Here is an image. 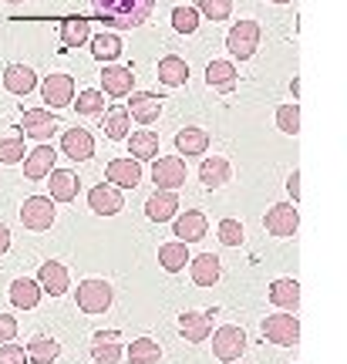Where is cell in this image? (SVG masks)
<instances>
[{"label": "cell", "instance_id": "18", "mask_svg": "<svg viewBox=\"0 0 347 364\" xmlns=\"http://www.w3.org/2000/svg\"><path fill=\"white\" fill-rule=\"evenodd\" d=\"M105 176H108V182L115 189H135L142 182V162H135V159H112Z\"/></svg>", "mask_w": 347, "mask_h": 364}, {"label": "cell", "instance_id": "37", "mask_svg": "<svg viewBox=\"0 0 347 364\" xmlns=\"http://www.w3.org/2000/svg\"><path fill=\"white\" fill-rule=\"evenodd\" d=\"M91 54H95L98 61H115L118 54H122L118 34H98V38H91Z\"/></svg>", "mask_w": 347, "mask_h": 364}, {"label": "cell", "instance_id": "15", "mask_svg": "<svg viewBox=\"0 0 347 364\" xmlns=\"http://www.w3.org/2000/svg\"><path fill=\"white\" fill-rule=\"evenodd\" d=\"M88 206L91 213H98V216H118L122 209H125V199H122V189L115 186H95L88 193Z\"/></svg>", "mask_w": 347, "mask_h": 364}, {"label": "cell", "instance_id": "34", "mask_svg": "<svg viewBox=\"0 0 347 364\" xmlns=\"http://www.w3.org/2000/svg\"><path fill=\"white\" fill-rule=\"evenodd\" d=\"M105 135L112 139V142H122V139H129V129H132V118L125 108H108L105 112Z\"/></svg>", "mask_w": 347, "mask_h": 364}, {"label": "cell", "instance_id": "31", "mask_svg": "<svg viewBox=\"0 0 347 364\" xmlns=\"http://www.w3.org/2000/svg\"><path fill=\"white\" fill-rule=\"evenodd\" d=\"M176 149H179V156H206L209 132L206 129H182L179 135H176Z\"/></svg>", "mask_w": 347, "mask_h": 364}, {"label": "cell", "instance_id": "24", "mask_svg": "<svg viewBox=\"0 0 347 364\" xmlns=\"http://www.w3.org/2000/svg\"><path fill=\"white\" fill-rule=\"evenodd\" d=\"M48 179H51V203H71V199H78V189H81V182H78L75 172L68 169H51L48 172Z\"/></svg>", "mask_w": 347, "mask_h": 364}, {"label": "cell", "instance_id": "12", "mask_svg": "<svg viewBox=\"0 0 347 364\" xmlns=\"http://www.w3.org/2000/svg\"><path fill=\"white\" fill-rule=\"evenodd\" d=\"M129 118H135V122H142V125H152V122H159V115H162V98L159 95H152V91H132L129 95Z\"/></svg>", "mask_w": 347, "mask_h": 364}, {"label": "cell", "instance_id": "47", "mask_svg": "<svg viewBox=\"0 0 347 364\" xmlns=\"http://www.w3.org/2000/svg\"><path fill=\"white\" fill-rule=\"evenodd\" d=\"M7 250H11V230H7V226L0 223V257H4Z\"/></svg>", "mask_w": 347, "mask_h": 364}, {"label": "cell", "instance_id": "6", "mask_svg": "<svg viewBox=\"0 0 347 364\" xmlns=\"http://www.w3.org/2000/svg\"><path fill=\"white\" fill-rule=\"evenodd\" d=\"M263 334L280 348H294L300 341V321L294 314H270V317H263Z\"/></svg>", "mask_w": 347, "mask_h": 364}, {"label": "cell", "instance_id": "44", "mask_svg": "<svg viewBox=\"0 0 347 364\" xmlns=\"http://www.w3.org/2000/svg\"><path fill=\"white\" fill-rule=\"evenodd\" d=\"M0 364H27V351L21 344H0Z\"/></svg>", "mask_w": 347, "mask_h": 364}, {"label": "cell", "instance_id": "3", "mask_svg": "<svg viewBox=\"0 0 347 364\" xmlns=\"http://www.w3.org/2000/svg\"><path fill=\"white\" fill-rule=\"evenodd\" d=\"M226 48H230L233 58L240 61H250L260 48V24L257 21H236L226 34Z\"/></svg>", "mask_w": 347, "mask_h": 364}, {"label": "cell", "instance_id": "8", "mask_svg": "<svg viewBox=\"0 0 347 364\" xmlns=\"http://www.w3.org/2000/svg\"><path fill=\"white\" fill-rule=\"evenodd\" d=\"M21 129L38 142H51L54 132H58V118L51 115V108H27L24 118H21Z\"/></svg>", "mask_w": 347, "mask_h": 364}, {"label": "cell", "instance_id": "45", "mask_svg": "<svg viewBox=\"0 0 347 364\" xmlns=\"http://www.w3.org/2000/svg\"><path fill=\"white\" fill-rule=\"evenodd\" d=\"M17 338V317L11 314H0V344H7V341Z\"/></svg>", "mask_w": 347, "mask_h": 364}, {"label": "cell", "instance_id": "26", "mask_svg": "<svg viewBox=\"0 0 347 364\" xmlns=\"http://www.w3.org/2000/svg\"><path fill=\"white\" fill-rule=\"evenodd\" d=\"M41 297H44V290L31 277H17L11 284V300H14V307H21V311H34L41 304Z\"/></svg>", "mask_w": 347, "mask_h": 364}, {"label": "cell", "instance_id": "11", "mask_svg": "<svg viewBox=\"0 0 347 364\" xmlns=\"http://www.w3.org/2000/svg\"><path fill=\"white\" fill-rule=\"evenodd\" d=\"M267 233L270 236H280V240H287V236L297 233V226H300V216H297V209L290 206V203H277V206H270V213H267Z\"/></svg>", "mask_w": 347, "mask_h": 364}, {"label": "cell", "instance_id": "25", "mask_svg": "<svg viewBox=\"0 0 347 364\" xmlns=\"http://www.w3.org/2000/svg\"><path fill=\"white\" fill-rule=\"evenodd\" d=\"M189 273H193V284L196 287H213L219 280V273H223V267H219V257H213V253L189 257Z\"/></svg>", "mask_w": 347, "mask_h": 364}, {"label": "cell", "instance_id": "17", "mask_svg": "<svg viewBox=\"0 0 347 364\" xmlns=\"http://www.w3.org/2000/svg\"><path fill=\"white\" fill-rule=\"evenodd\" d=\"M145 216L152 223H169L179 216V196L166 193V189H155L149 199H145Z\"/></svg>", "mask_w": 347, "mask_h": 364}, {"label": "cell", "instance_id": "41", "mask_svg": "<svg viewBox=\"0 0 347 364\" xmlns=\"http://www.w3.org/2000/svg\"><path fill=\"white\" fill-rule=\"evenodd\" d=\"M196 11L203 14V17H209L213 24H216V21H230L233 0H199V7H196Z\"/></svg>", "mask_w": 347, "mask_h": 364}, {"label": "cell", "instance_id": "42", "mask_svg": "<svg viewBox=\"0 0 347 364\" xmlns=\"http://www.w3.org/2000/svg\"><path fill=\"white\" fill-rule=\"evenodd\" d=\"M24 159V139L14 135V139H0V162L4 166H17Z\"/></svg>", "mask_w": 347, "mask_h": 364}, {"label": "cell", "instance_id": "13", "mask_svg": "<svg viewBox=\"0 0 347 364\" xmlns=\"http://www.w3.org/2000/svg\"><path fill=\"white\" fill-rule=\"evenodd\" d=\"M38 287L44 290V294H51V297H61V294H68V287H71L68 267H65V263H58V260L41 263V270H38Z\"/></svg>", "mask_w": 347, "mask_h": 364}, {"label": "cell", "instance_id": "32", "mask_svg": "<svg viewBox=\"0 0 347 364\" xmlns=\"http://www.w3.org/2000/svg\"><path fill=\"white\" fill-rule=\"evenodd\" d=\"M206 81H209V88L233 91L236 88V65H233V61H209Z\"/></svg>", "mask_w": 347, "mask_h": 364}, {"label": "cell", "instance_id": "2", "mask_svg": "<svg viewBox=\"0 0 347 364\" xmlns=\"http://www.w3.org/2000/svg\"><path fill=\"white\" fill-rule=\"evenodd\" d=\"M75 297H78V311H85V314H105L108 307H112V300H115V290L105 284V280H81L75 290Z\"/></svg>", "mask_w": 347, "mask_h": 364}, {"label": "cell", "instance_id": "49", "mask_svg": "<svg viewBox=\"0 0 347 364\" xmlns=\"http://www.w3.org/2000/svg\"><path fill=\"white\" fill-rule=\"evenodd\" d=\"M7 4H24V0H7Z\"/></svg>", "mask_w": 347, "mask_h": 364}, {"label": "cell", "instance_id": "16", "mask_svg": "<svg viewBox=\"0 0 347 364\" xmlns=\"http://www.w3.org/2000/svg\"><path fill=\"white\" fill-rule=\"evenodd\" d=\"M61 152L75 162H88L95 156V135L88 129H68L61 135Z\"/></svg>", "mask_w": 347, "mask_h": 364}, {"label": "cell", "instance_id": "4", "mask_svg": "<svg viewBox=\"0 0 347 364\" xmlns=\"http://www.w3.org/2000/svg\"><path fill=\"white\" fill-rule=\"evenodd\" d=\"M246 331L243 327H236V324H223L213 334V354H216V361H223V364H233L240 354L246 351Z\"/></svg>", "mask_w": 347, "mask_h": 364}, {"label": "cell", "instance_id": "38", "mask_svg": "<svg viewBox=\"0 0 347 364\" xmlns=\"http://www.w3.org/2000/svg\"><path fill=\"white\" fill-rule=\"evenodd\" d=\"M78 108V115H102L105 112V95L95 88H85L78 95V102H71Z\"/></svg>", "mask_w": 347, "mask_h": 364}, {"label": "cell", "instance_id": "29", "mask_svg": "<svg viewBox=\"0 0 347 364\" xmlns=\"http://www.w3.org/2000/svg\"><path fill=\"white\" fill-rule=\"evenodd\" d=\"M159 81L166 85V88H179L189 81V65L182 61L179 54H166L162 61H159Z\"/></svg>", "mask_w": 347, "mask_h": 364}, {"label": "cell", "instance_id": "7", "mask_svg": "<svg viewBox=\"0 0 347 364\" xmlns=\"http://www.w3.org/2000/svg\"><path fill=\"white\" fill-rule=\"evenodd\" d=\"M186 162H182L179 156H162L155 159L152 166V182L159 186V189H166V193H176V189H182L186 186Z\"/></svg>", "mask_w": 347, "mask_h": 364}, {"label": "cell", "instance_id": "19", "mask_svg": "<svg viewBox=\"0 0 347 364\" xmlns=\"http://www.w3.org/2000/svg\"><path fill=\"white\" fill-rule=\"evenodd\" d=\"M122 338H118V331H98L95 338H91V358L98 364H118L122 361Z\"/></svg>", "mask_w": 347, "mask_h": 364}, {"label": "cell", "instance_id": "27", "mask_svg": "<svg viewBox=\"0 0 347 364\" xmlns=\"http://www.w3.org/2000/svg\"><path fill=\"white\" fill-rule=\"evenodd\" d=\"M270 300L277 304V307H283V311L290 314L300 307V284H297L294 277H280V280H273L270 284Z\"/></svg>", "mask_w": 347, "mask_h": 364}, {"label": "cell", "instance_id": "43", "mask_svg": "<svg viewBox=\"0 0 347 364\" xmlns=\"http://www.w3.org/2000/svg\"><path fill=\"white\" fill-rule=\"evenodd\" d=\"M216 236H219L223 247H240V243H243V223L240 220H223L219 223V230H216Z\"/></svg>", "mask_w": 347, "mask_h": 364}, {"label": "cell", "instance_id": "40", "mask_svg": "<svg viewBox=\"0 0 347 364\" xmlns=\"http://www.w3.org/2000/svg\"><path fill=\"white\" fill-rule=\"evenodd\" d=\"M172 27L179 34H196L199 31V11L196 7H176L172 11Z\"/></svg>", "mask_w": 347, "mask_h": 364}, {"label": "cell", "instance_id": "36", "mask_svg": "<svg viewBox=\"0 0 347 364\" xmlns=\"http://www.w3.org/2000/svg\"><path fill=\"white\" fill-rule=\"evenodd\" d=\"M88 21L85 17H68V21H61V44L65 48H81L85 41H88Z\"/></svg>", "mask_w": 347, "mask_h": 364}, {"label": "cell", "instance_id": "20", "mask_svg": "<svg viewBox=\"0 0 347 364\" xmlns=\"http://www.w3.org/2000/svg\"><path fill=\"white\" fill-rule=\"evenodd\" d=\"M54 159H58V152H54L48 142H41L34 152H24V176L31 182H38V179H48V172L54 169Z\"/></svg>", "mask_w": 347, "mask_h": 364}, {"label": "cell", "instance_id": "48", "mask_svg": "<svg viewBox=\"0 0 347 364\" xmlns=\"http://www.w3.org/2000/svg\"><path fill=\"white\" fill-rule=\"evenodd\" d=\"M273 4H290V0H273Z\"/></svg>", "mask_w": 347, "mask_h": 364}, {"label": "cell", "instance_id": "35", "mask_svg": "<svg viewBox=\"0 0 347 364\" xmlns=\"http://www.w3.org/2000/svg\"><path fill=\"white\" fill-rule=\"evenodd\" d=\"M129 361L132 364H159L162 361V348L152 338H139L129 344Z\"/></svg>", "mask_w": 347, "mask_h": 364}, {"label": "cell", "instance_id": "10", "mask_svg": "<svg viewBox=\"0 0 347 364\" xmlns=\"http://www.w3.org/2000/svg\"><path fill=\"white\" fill-rule=\"evenodd\" d=\"M176 236H179V243H199V240H206V230H209V220L203 209H186L182 216H176Z\"/></svg>", "mask_w": 347, "mask_h": 364}, {"label": "cell", "instance_id": "28", "mask_svg": "<svg viewBox=\"0 0 347 364\" xmlns=\"http://www.w3.org/2000/svg\"><path fill=\"white\" fill-rule=\"evenodd\" d=\"M129 152L135 162H149V159H159V135L152 129H139L129 135Z\"/></svg>", "mask_w": 347, "mask_h": 364}, {"label": "cell", "instance_id": "30", "mask_svg": "<svg viewBox=\"0 0 347 364\" xmlns=\"http://www.w3.org/2000/svg\"><path fill=\"white\" fill-rule=\"evenodd\" d=\"M159 263H162V270L166 273L186 270V263H189V243H179V240L162 243V247H159Z\"/></svg>", "mask_w": 347, "mask_h": 364}, {"label": "cell", "instance_id": "21", "mask_svg": "<svg viewBox=\"0 0 347 364\" xmlns=\"http://www.w3.org/2000/svg\"><path fill=\"white\" fill-rule=\"evenodd\" d=\"M179 334L189 341V344H203V341L213 334L209 314H203V311H182L179 314Z\"/></svg>", "mask_w": 347, "mask_h": 364}, {"label": "cell", "instance_id": "22", "mask_svg": "<svg viewBox=\"0 0 347 364\" xmlns=\"http://www.w3.org/2000/svg\"><path fill=\"white\" fill-rule=\"evenodd\" d=\"M230 179H233L230 159H223V156L203 159V166H199V182H203L206 189H223Z\"/></svg>", "mask_w": 347, "mask_h": 364}, {"label": "cell", "instance_id": "23", "mask_svg": "<svg viewBox=\"0 0 347 364\" xmlns=\"http://www.w3.org/2000/svg\"><path fill=\"white\" fill-rule=\"evenodd\" d=\"M4 88L11 95H17V98H24V95H31L38 88V75L27 65H7L4 68Z\"/></svg>", "mask_w": 347, "mask_h": 364}, {"label": "cell", "instance_id": "14", "mask_svg": "<svg viewBox=\"0 0 347 364\" xmlns=\"http://www.w3.org/2000/svg\"><path fill=\"white\" fill-rule=\"evenodd\" d=\"M102 95H112V98H129L132 88H135V75L132 68L125 65H108L102 71Z\"/></svg>", "mask_w": 347, "mask_h": 364}, {"label": "cell", "instance_id": "46", "mask_svg": "<svg viewBox=\"0 0 347 364\" xmlns=\"http://www.w3.org/2000/svg\"><path fill=\"white\" fill-rule=\"evenodd\" d=\"M287 189H290V196H294V203L297 199H300V172H290V176H287Z\"/></svg>", "mask_w": 347, "mask_h": 364}, {"label": "cell", "instance_id": "9", "mask_svg": "<svg viewBox=\"0 0 347 364\" xmlns=\"http://www.w3.org/2000/svg\"><path fill=\"white\" fill-rule=\"evenodd\" d=\"M41 95H44V102L48 108H65V105L75 102V78L71 75H48V78L41 81Z\"/></svg>", "mask_w": 347, "mask_h": 364}, {"label": "cell", "instance_id": "1", "mask_svg": "<svg viewBox=\"0 0 347 364\" xmlns=\"http://www.w3.org/2000/svg\"><path fill=\"white\" fill-rule=\"evenodd\" d=\"M91 4H95V14L115 31H129V27L145 24L155 7V0H91Z\"/></svg>", "mask_w": 347, "mask_h": 364}, {"label": "cell", "instance_id": "33", "mask_svg": "<svg viewBox=\"0 0 347 364\" xmlns=\"http://www.w3.org/2000/svg\"><path fill=\"white\" fill-rule=\"evenodd\" d=\"M58 354H61V344L54 338H48V334H38V338L27 344V361H34V364H51V361H58Z\"/></svg>", "mask_w": 347, "mask_h": 364}, {"label": "cell", "instance_id": "5", "mask_svg": "<svg viewBox=\"0 0 347 364\" xmlns=\"http://www.w3.org/2000/svg\"><path fill=\"white\" fill-rule=\"evenodd\" d=\"M54 216H58V209H54V203L48 196H31V199H24V206H21V223H24L27 230H34V233L51 230Z\"/></svg>", "mask_w": 347, "mask_h": 364}, {"label": "cell", "instance_id": "39", "mask_svg": "<svg viewBox=\"0 0 347 364\" xmlns=\"http://www.w3.org/2000/svg\"><path fill=\"white\" fill-rule=\"evenodd\" d=\"M277 129H280L283 135H297V132H300V108H297V102L277 108Z\"/></svg>", "mask_w": 347, "mask_h": 364}]
</instances>
